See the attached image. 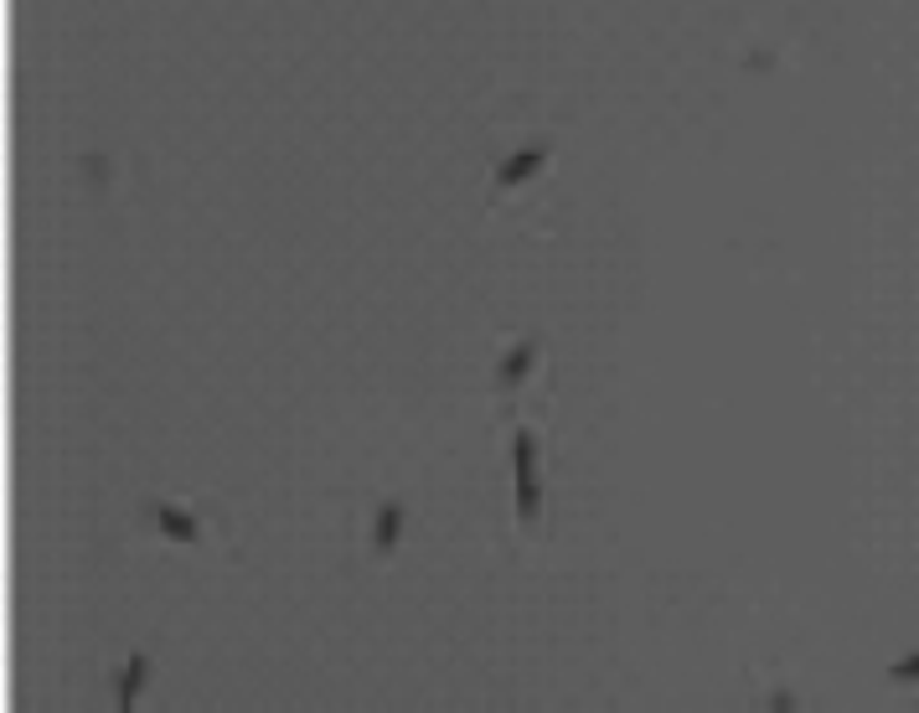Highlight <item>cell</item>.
<instances>
[{
    "label": "cell",
    "mask_w": 919,
    "mask_h": 713,
    "mask_svg": "<svg viewBox=\"0 0 919 713\" xmlns=\"http://www.w3.org/2000/svg\"><path fill=\"white\" fill-rule=\"evenodd\" d=\"M511 481H517V517L532 522L543 512V486H537V439L528 430L511 435Z\"/></svg>",
    "instance_id": "6da1fadb"
},
{
    "label": "cell",
    "mask_w": 919,
    "mask_h": 713,
    "mask_svg": "<svg viewBox=\"0 0 919 713\" xmlns=\"http://www.w3.org/2000/svg\"><path fill=\"white\" fill-rule=\"evenodd\" d=\"M548 145H528V150H511L507 160H501V166H496V181H501V186H522V181H532L537 177V171H543V166H548Z\"/></svg>",
    "instance_id": "7a4b0ae2"
},
{
    "label": "cell",
    "mask_w": 919,
    "mask_h": 713,
    "mask_svg": "<svg viewBox=\"0 0 919 713\" xmlns=\"http://www.w3.org/2000/svg\"><path fill=\"white\" fill-rule=\"evenodd\" d=\"M403 501H383L377 507V522H372V554H392L398 537H403Z\"/></svg>",
    "instance_id": "3957f363"
},
{
    "label": "cell",
    "mask_w": 919,
    "mask_h": 713,
    "mask_svg": "<svg viewBox=\"0 0 919 713\" xmlns=\"http://www.w3.org/2000/svg\"><path fill=\"white\" fill-rule=\"evenodd\" d=\"M532 362H537V341H517V347L501 356V367H496V388H517V383L532 373Z\"/></svg>",
    "instance_id": "277c9868"
},
{
    "label": "cell",
    "mask_w": 919,
    "mask_h": 713,
    "mask_svg": "<svg viewBox=\"0 0 919 713\" xmlns=\"http://www.w3.org/2000/svg\"><path fill=\"white\" fill-rule=\"evenodd\" d=\"M156 522H160V533L171 537V543H196V537H202L196 517L181 512V507H171V501H160V507H156Z\"/></svg>",
    "instance_id": "5b68a950"
},
{
    "label": "cell",
    "mask_w": 919,
    "mask_h": 713,
    "mask_svg": "<svg viewBox=\"0 0 919 713\" xmlns=\"http://www.w3.org/2000/svg\"><path fill=\"white\" fill-rule=\"evenodd\" d=\"M145 677H150V656L135 652L130 662H124V673H119V709H124V713L135 709L140 688H145Z\"/></svg>",
    "instance_id": "8992f818"
},
{
    "label": "cell",
    "mask_w": 919,
    "mask_h": 713,
    "mask_svg": "<svg viewBox=\"0 0 919 713\" xmlns=\"http://www.w3.org/2000/svg\"><path fill=\"white\" fill-rule=\"evenodd\" d=\"M888 677H894V682H919V652L899 656V662L888 667Z\"/></svg>",
    "instance_id": "52a82bcc"
}]
</instances>
